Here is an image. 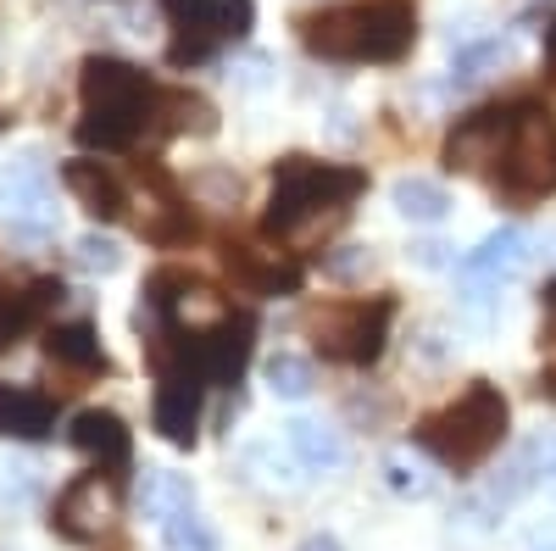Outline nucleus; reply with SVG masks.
Wrapping results in <instances>:
<instances>
[{
  "label": "nucleus",
  "instance_id": "f257e3e1",
  "mask_svg": "<svg viewBox=\"0 0 556 551\" xmlns=\"http://www.w3.org/2000/svg\"><path fill=\"white\" fill-rule=\"evenodd\" d=\"M367 190V173L345 162H317V156H285L273 167V190L262 228L285 246H317L345 223L351 201Z\"/></svg>",
  "mask_w": 556,
  "mask_h": 551
},
{
  "label": "nucleus",
  "instance_id": "f03ea898",
  "mask_svg": "<svg viewBox=\"0 0 556 551\" xmlns=\"http://www.w3.org/2000/svg\"><path fill=\"white\" fill-rule=\"evenodd\" d=\"M84 117H78V140L101 146V151H139L146 140L162 134V84L146 78L123 57H89L84 78Z\"/></svg>",
  "mask_w": 556,
  "mask_h": 551
},
{
  "label": "nucleus",
  "instance_id": "7ed1b4c3",
  "mask_svg": "<svg viewBox=\"0 0 556 551\" xmlns=\"http://www.w3.org/2000/svg\"><path fill=\"white\" fill-rule=\"evenodd\" d=\"M417 39L412 0H356V7L301 17V45L323 62H401Z\"/></svg>",
  "mask_w": 556,
  "mask_h": 551
},
{
  "label": "nucleus",
  "instance_id": "20e7f679",
  "mask_svg": "<svg viewBox=\"0 0 556 551\" xmlns=\"http://www.w3.org/2000/svg\"><path fill=\"white\" fill-rule=\"evenodd\" d=\"M506 424H513V406H506V396H501L490 379H473V385L462 390L451 406L429 412V418L417 424V435H412V440L424 446L440 468L473 474V468H484L490 456L501 451Z\"/></svg>",
  "mask_w": 556,
  "mask_h": 551
},
{
  "label": "nucleus",
  "instance_id": "39448f33",
  "mask_svg": "<svg viewBox=\"0 0 556 551\" xmlns=\"http://www.w3.org/2000/svg\"><path fill=\"white\" fill-rule=\"evenodd\" d=\"M306 335L312 346L329 356V362H345V367H374L384 356V340H390V324H395V296H351V301H323V306H306Z\"/></svg>",
  "mask_w": 556,
  "mask_h": 551
},
{
  "label": "nucleus",
  "instance_id": "423d86ee",
  "mask_svg": "<svg viewBox=\"0 0 556 551\" xmlns=\"http://www.w3.org/2000/svg\"><path fill=\"white\" fill-rule=\"evenodd\" d=\"M506 201H545L556 196V117L545 107H513L506 151L490 173Z\"/></svg>",
  "mask_w": 556,
  "mask_h": 551
},
{
  "label": "nucleus",
  "instance_id": "0eeeda50",
  "mask_svg": "<svg viewBox=\"0 0 556 551\" xmlns=\"http://www.w3.org/2000/svg\"><path fill=\"white\" fill-rule=\"evenodd\" d=\"M151 367H156V401H151L156 435L167 446H195L201 440V401H206L212 379L195 367V356L162 329H151Z\"/></svg>",
  "mask_w": 556,
  "mask_h": 551
},
{
  "label": "nucleus",
  "instance_id": "6e6552de",
  "mask_svg": "<svg viewBox=\"0 0 556 551\" xmlns=\"http://www.w3.org/2000/svg\"><path fill=\"white\" fill-rule=\"evenodd\" d=\"M51 529L89 551H123V474H78L51 508Z\"/></svg>",
  "mask_w": 556,
  "mask_h": 551
},
{
  "label": "nucleus",
  "instance_id": "1a4fd4ad",
  "mask_svg": "<svg viewBox=\"0 0 556 551\" xmlns=\"http://www.w3.org/2000/svg\"><path fill=\"white\" fill-rule=\"evenodd\" d=\"M167 23H173L167 62L195 67L228 51V45H240L256 23V7L251 0H167Z\"/></svg>",
  "mask_w": 556,
  "mask_h": 551
},
{
  "label": "nucleus",
  "instance_id": "9d476101",
  "mask_svg": "<svg viewBox=\"0 0 556 551\" xmlns=\"http://www.w3.org/2000/svg\"><path fill=\"white\" fill-rule=\"evenodd\" d=\"M0 212H7L12 235L23 240H45L56 235V196H51V167H45L39 156H23L12 167H0Z\"/></svg>",
  "mask_w": 556,
  "mask_h": 551
},
{
  "label": "nucleus",
  "instance_id": "9b49d317",
  "mask_svg": "<svg viewBox=\"0 0 556 551\" xmlns=\"http://www.w3.org/2000/svg\"><path fill=\"white\" fill-rule=\"evenodd\" d=\"M128 206H139L134 228L156 246H178V240L195 235V217H190V206H184L178 184L146 156H139V190H128Z\"/></svg>",
  "mask_w": 556,
  "mask_h": 551
},
{
  "label": "nucleus",
  "instance_id": "f8f14e48",
  "mask_svg": "<svg viewBox=\"0 0 556 551\" xmlns=\"http://www.w3.org/2000/svg\"><path fill=\"white\" fill-rule=\"evenodd\" d=\"M506 128H513V107H484L473 117H462L445 140V167L451 173H495L501 151H506Z\"/></svg>",
  "mask_w": 556,
  "mask_h": 551
},
{
  "label": "nucleus",
  "instance_id": "ddd939ff",
  "mask_svg": "<svg viewBox=\"0 0 556 551\" xmlns=\"http://www.w3.org/2000/svg\"><path fill=\"white\" fill-rule=\"evenodd\" d=\"M529 256H534V251H529V235L506 223V228L484 235L468 256H462L456 273H462V285H468V290H495V285H513L518 273L529 267Z\"/></svg>",
  "mask_w": 556,
  "mask_h": 551
},
{
  "label": "nucleus",
  "instance_id": "4468645a",
  "mask_svg": "<svg viewBox=\"0 0 556 551\" xmlns=\"http://www.w3.org/2000/svg\"><path fill=\"white\" fill-rule=\"evenodd\" d=\"M67 440H73V451L89 456L96 468L128 474V463H134V429L117 418L112 406H84L78 418H73V429H67Z\"/></svg>",
  "mask_w": 556,
  "mask_h": 551
},
{
  "label": "nucleus",
  "instance_id": "2eb2a0df",
  "mask_svg": "<svg viewBox=\"0 0 556 551\" xmlns=\"http://www.w3.org/2000/svg\"><path fill=\"white\" fill-rule=\"evenodd\" d=\"M62 184L73 190V201L96 217V223H117L128 217V184L112 162H96V156H73L62 167Z\"/></svg>",
  "mask_w": 556,
  "mask_h": 551
},
{
  "label": "nucleus",
  "instance_id": "dca6fc26",
  "mask_svg": "<svg viewBox=\"0 0 556 551\" xmlns=\"http://www.w3.org/2000/svg\"><path fill=\"white\" fill-rule=\"evenodd\" d=\"M56 301H62V285H56V279L0 285V351H12L23 335H34Z\"/></svg>",
  "mask_w": 556,
  "mask_h": 551
},
{
  "label": "nucleus",
  "instance_id": "f3484780",
  "mask_svg": "<svg viewBox=\"0 0 556 551\" xmlns=\"http://www.w3.org/2000/svg\"><path fill=\"white\" fill-rule=\"evenodd\" d=\"M223 262L235 267V279L256 296H290L301 285V262L290 251H256V246H235L228 240Z\"/></svg>",
  "mask_w": 556,
  "mask_h": 551
},
{
  "label": "nucleus",
  "instance_id": "a211bd4d",
  "mask_svg": "<svg viewBox=\"0 0 556 551\" xmlns=\"http://www.w3.org/2000/svg\"><path fill=\"white\" fill-rule=\"evenodd\" d=\"M56 429V396L34 385H0V435L7 440H45Z\"/></svg>",
  "mask_w": 556,
  "mask_h": 551
},
{
  "label": "nucleus",
  "instance_id": "6ab92c4d",
  "mask_svg": "<svg viewBox=\"0 0 556 551\" xmlns=\"http://www.w3.org/2000/svg\"><path fill=\"white\" fill-rule=\"evenodd\" d=\"M45 351H51V362L56 367H67V374H106V351H101V335H96V324L89 317H73V324H56L51 335H45Z\"/></svg>",
  "mask_w": 556,
  "mask_h": 551
},
{
  "label": "nucleus",
  "instance_id": "aec40b11",
  "mask_svg": "<svg viewBox=\"0 0 556 551\" xmlns=\"http://www.w3.org/2000/svg\"><path fill=\"white\" fill-rule=\"evenodd\" d=\"M285 446H290L295 463L312 468V474H334V468L345 463V440H340L329 424H317V418H295V424H285Z\"/></svg>",
  "mask_w": 556,
  "mask_h": 551
},
{
  "label": "nucleus",
  "instance_id": "412c9836",
  "mask_svg": "<svg viewBox=\"0 0 556 551\" xmlns=\"http://www.w3.org/2000/svg\"><path fill=\"white\" fill-rule=\"evenodd\" d=\"M162 134H217V107L195 89L162 84Z\"/></svg>",
  "mask_w": 556,
  "mask_h": 551
},
{
  "label": "nucleus",
  "instance_id": "4be33fe9",
  "mask_svg": "<svg viewBox=\"0 0 556 551\" xmlns=\"http://www.w3.org/2000/svg\"><path fill=\"white\" fill-rule=\"evenodd\" d=\"M390 201H395V212H401L406 223H440V217L451 212L445 184H434V178H401L395 190H390Z\"/></svg>",
  "mask_w": 556,
  "mask_h": 551
},
{
  "label": "nucleus",
  "instance_id": "5701e85b",
  "mask_svg": "<svg viewBox=\"0 0 556 551\" xmlns=\"http://www.w3.org/2000/svg\"><path fill=\"white\" fill-rule=\"evenodd\" d=\"M190 501H195V485L184 479V474H167V468H151L146 485H139V508H146L151 524L167 518V513H178V508H190Z\"/></svg>",
  "mask_w": 556,
  "mask_h": 551
},
{
  "label": "nucleus",
  "instance_id": "b1692460",
  "mask_svg": "<svg viewBox=\"0 0 556 551\" xmlns=\"http://www.w3.org/2000/svg\"><path fill=\"white\" fill-rule=\"evenodd\" d=\"M156 529H162L167 551H217V529L201 518L195 501H190V508H178V513H167V518H156Z\"/></svg>",
  "mask_w": 556,
  "mask_h": 551
},
{
  "label": "nucleus",
  "instance_id": "393cba45",
  "mask_svg": "<svg viewBox=\"0 0 556 551\" xmlns=\"http://www.w3.org/2000/svg\"><path fill=\"white\" fill-rule=\"evenodd\" d=\"M312 385H317V374H312V362H306V356L278 351V356L267 362V390H273V396H285V401H306V396H312Z\"/></svg>",
  "mask_w": 556,
  "mask_h": 551
},
{
  "label": "nucleus",
  "instance_id": "a878e982",
  "mask_svg": "<svg viewBox=\"0 0 556 551\" xmlns=\"http://www.w3.org/2000/svg\"><path fill=\"white\" fill-rule=\"evenodd\" d=\"M384 485H390L395 496H412V501L434 496V474L417 463V456H406V451H390V456H384Z\"/></svg>",
  "mask_w": 556,
  "mask_h": 551
},
{
  "label": "nucleus",
  "instance_id": "bb28decb",
  "mask_svg": "<svg viewBox=\"0 0 556 551\" xmlns=\"http://www.w3.org/2000/svg\"><path fill=\"white\" fill-rule=\"evenodd\" d=\"M513 57V45L506 39H484V45H468V51H456V84H479L490 73H501V62Z\"/></svg>",
  "mask_w": 556,
  "mask_h": 551
},
{
  "label": "nucleus",
  "instance_id": "cd10ccee",
  "mask_svg": "<svg viewBox=\"0 0 556 551\" xmlns=\"http://www.w3.org/2000/svg\"><path fill=\"white\" fill-rule=\"evenodd\" d=\"M73 262L89 267V273H117V267H123V251H117V240H106V235H84V240L73 246Z\"/></svg>",
  "mask_w": 556,
  "mask_h": 551
},
{
  "label": "nucleus",
  "instance_id": "c85d7f7f",
  "mask_svg": "<svg viewBox=\"0 0 556 551\" xmlns=\"http://www.w3.org/2000/svg\"><path fill=\"white\" fill-rule=\"evenodd\" d=\"M529 463H534V485L556 496V435H540L529 446Z\"/></svg>",
  "mask_w": 556,
  "mask_h": 551
},
{
  "label": "nucleus",
  "instance_id": "c756f323",
  "mask_svg": "<svg viewBox=\"0 0 556 551\" xmlns=\"http://www.w3.org/2000/svg\"><path fill=\"white\" fill-rule=\"evenodd\" d=\"M295 551H345V546H340L334 535H306V540H301Z\"/></svg>",
  "mask_w": 556,
  "mask_h": 551
},
{
  "label": "nucleus",
  "instance_id": "7c9ffc66",
  "mask_svg": "<svg viewBox=\"0 0 556 551\" xmlns=\"http://www.w3.org/2000/svg\"><path fill=\"white\" fill-rule=\"evenodd\" d=\"M545 312H551V317H545V340H556V285L545 290Z\"/></svg>",
  "mask_w": 556,
  "mask_h": 551
},
{
  "label": "nucleus",
  "instance_id": "2f4dec72",
  "mask_svg": "<svg viewBox=\"0 0 556 551\" xmlns=\"http://www.w3.org/2000/svg\"><path fill=\"white\" fill-rule=\"evenodd\" d=\"M545 73L556 78V23H551V34H545Z\"/></svg>",
  "mask_w": 556,
  "mask_h": 551
}]
</instances>
